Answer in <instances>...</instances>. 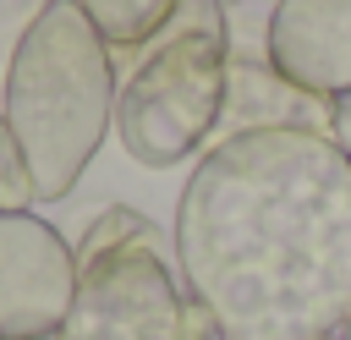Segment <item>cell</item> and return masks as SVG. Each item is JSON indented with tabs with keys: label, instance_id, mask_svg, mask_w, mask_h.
Masks as SVG:
<instances>
[{
	"label": "cell",
	"instance_id": "2",
	"mask_svg": "<svg viewBox=\"0 0 351 340\" xmlns=\"http://www.w3.org/2000/svg\"><path fill=\"white\" fill-rule=\"evenodd\" d=\"M115 55L77 0H44L5 55L0 110L27 159L33 197L55 203L77 186L115 115Z\"/></svg>",
	"mask_w": 351,
	"mask_h": 340
},
{
	"label": "cell",
	"instance_id": "8",
	"mask_svg": "<svg viewBox=\"0 0 351 340\" xmlns=\"http://www.w3.org/2000/svg\"><path fill=\"white\" fill-rule=\"evenodd\" d=\"M77 5L88 11L99 38L110 44V55H143L148 38L176 16L181 0H77Z\"/></svg>",
	"mask_w": 351,
	"mask_h": 340
},
{
	"label": "cell",
	"instance_id": "9",
	"mask_svg": "<svg viewBox=\"0 0 351 340\" xmlns=\"http://www.w3.org/2000/svg\"><path fill=\"white\" fill-rule=\"evenodd\" d=\"M27 203H38L33 197V175H27V159H22V148H16L11 126H5V110H0V214L5 208H27Z\"/></svg>",
	"mask_w": 351,
	"mask_h": 340
},
{
	"label": "cell",
	"instance_id": "13",
	"mask_svg": "<svg viewBox=\"0 0 351 340\" xmlns=\"http://www.w3.org/2000/svg\"><path fill=\"white\" fill-rule=\"evenodd\" d=\"M329 340H340V335H329Z\"/></svg>",
	"mask_w": 351,
	"mask_h": 340
},
{
	"label": "cell",
	"instance_id": "5",
	"mask_svg": "<svg viewBox=\"0 0 351 340\" xmlns=\"http://www.w3.org/2000/svg\"><path fill=\"white\" fill-rule=\"evenodd\" d=\"M77 296V252L33 208L0 214V340H55Z\"/></svg>",
	"mask_w": 351,
	"mask_h": 340
},
{
	"label": "cell",
	"instance_id": "6",
	"mask_svg": "<svg viewBox=\"0 0 351 340\" xmlns=\"http://www.w3.org/2000/svg\"><path fill=\"white\" fill-rule=\"evenodd\" d=\"M263 55L291 88L324 104L351 99V0H274Z\"/></svg>",
	"mask_w": 351,
	"mask_h": 340
},
{
	"label": "cell",
	"instance_id": "10",
	"mask_svg": "<svg viewBox=\"0 0 351 340\" xmlns=\"http://www.w3.org/2000/svg\"><path fill=\"white\" fill-rule=\"evenodd\" d=\"M186 340H225V335H219V324L208 318V307H197L192 296H186Z\"/></svg>",
	"mask_w": 351,
	"mask_h": 340
},
{
	"label": "cell",
	"instance_id": "7",
	"mask_svg": "<svg viewBox=\"0 0 351 340\" xmlns=\"http://www.w3.org/2000/svg\"><path fill=\"white\" fill-rule=\"evenodd\" d=\"M335 121V104L291 88L269 55L247 49V44H230V82H225V115H219V137H236V132H263V126H313V132H329Z\"/></svg>",
	"mask_w": 351,
	"mask_h": 340
},
{
	"label": "cell",
	"instance_id": "4",
	"mask_svg": "<svg viewBox=\"0 0 351 340\" xmlns=\"http://www.w3.org/2000/svg\"><path fill=\"white\" fill-rule=\"evenodd\" d=\"M77 252V296L55 340H186V296L159 252L143 208L110 203L88 219Z\"/></svg>",
	"mask_w": 351,
	"mask_h": 340
},
{
	"label": "cell",
	"instance_id": "12",
	"mask_svg": "<svg viewBox=\"0 0 351 340\" xmlns=\"http://www.w3.org/2000/svg\"><path fill=\"white\" fill-rule=\"evenodd\" d=\"M340 340H351V318H346V324H340Z\"/></svg>",
	"mask_w": 351,
	"mask_h": 340
},
{
	"label": "cell",
	"instance_id": "1",
	"mask_svg": "<svg viewBox=\"0 0 351 340\" xmlns=\"http://www.w3.org/2000/svg\"><path fill=\"white\" fill-rule=\"evenodd\" d=\"M186 296L225 340H329L351 318V159L335 132L208 143L176 203Z\"/></svg>",
	"mask_w": 351,
	"mask_h": 340
},
{
	"label": "cell",
	"instance_id": "3",
	"mask_svg": "<svg viewBox=\"0 0 351 340\" xmlns=\"http://www.w3.org/2000/svg\"><path fill=\"white\" fill-rule=\"evenodd\" d=\"M225 82H230L225 0H181L115 93L121 148L148 170H170L192 159L219 132Z\"/></svg>",
	"mask_w": 351,
	"mask_h": 340
},
{
	"label": "cell",
	"instance_id": "11",
	"mask_svg": "<svg viewBox=\"0 0 351 340\" xmlns=\"http://www.w3.org/2000/svg\"><path fill=\"white\" fill-rule=\"evenodd\" d=\"M329 132H335V143H340L346 159H351V99H335V121H329Z\"/></svg>",
	"mask_w": 351,
	"mask_h": 340
}]
</instances>
